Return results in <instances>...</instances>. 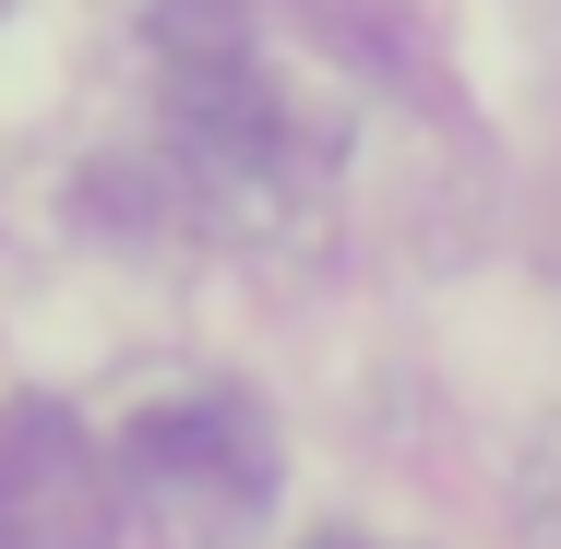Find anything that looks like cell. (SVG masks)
I'll use <instances>...</instances> for the list:
<instances>
[{"label":"cell","mask_w":561,"mask_h":549,"mask_svg":"<svg viewBox=\"0 0 561 549\" xmlns=\"http://www.w3.org/2000/svg\"><path fill=\"white\" fill-rule=\"evenodd\" d=\"M311 549H358V538H311Z\"/></svg>","instance_id":"3"},{"label":"cell","mask_w":561,"mask_h":549,"mask_svg":"<svg viewBox=\"0 0 561 549\" xmlns=\"http://www.w3.org/2000/svg\"><path fill=\"white\" fill-rule=\"evenodd\" d=\"M0 549H108L96 442L60 407H0Z\"/></svg>","instance_id":"1"},{"label":"cell","mask_w":561,"mask_h":549,"mask_svg":"<svg viewBox=\"0 0 561 549\" xmlns=\"http://www.w3.org/2000/svg\"><path fill=\"white\" fill-rule=\"evenodd\" d=\"M131 478H144V502H168L180 526H192V502H204V526H239L251 502H263V431H251V407H156L144 431H131Z\"/></svg>","instance_id":"2"}]
</instances>
